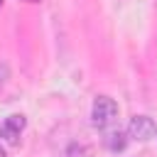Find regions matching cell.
<instances>
[{"mask_svg":"<svg viewBox=\"0 0 157 157\" xmlns=\"http://www.w3.org/2000/svg\"><path fill=\"white\" fill-rule=\"evenodd\" d=\"M115 118H118V105H115V101L108 98V96H98V98L93 101V108H91V123H93V128L105 130V128H110V125L115 123Z\"/></svg>","mask_w":157,"mask_h":157,"instance_id":"cell-1","label":"cell"},{"mask_svg":"<svg viewBox=\"0 0 157 157\" xmlns=\"http://www.w3.org/2000/svg\"><path fill=\"white\" fill-rule=\"evenodd\" d=\"M155 132H157V125H155V120L147 118V115H135V118L130 120V125H128V135H130L132 140H140V142L152 140Z\"/></svg>","mask_w":157,"mask_h":157,"instance_id":"cell-2","label":"cell"},{"mask_svg":"<svg viewBox=\"0 0 157 157\" xmlns=\"http://www.w3.org/2000/svg\"><path fill=\"white\" fill-rule=\"evenodd\" d=\"M25 125H27L25 115L12 113V115H7V118L2 120V125H0V137H5L10 145H17V140H20V135H22Z\"/></svg>","mask_w":157,"mask_h":157,"instance_id":"cell-3","label":"cell"},{"mask_svg":"<svg viewBox=\"0 0 157 157\" xmlns=\"http://www.w3.org/2000/svg\"><path fill=\"white\" fill-rule=\"evenodd\" d=\"M66 157H93V150L83 142H71L66 150Z\"/></svg>","mask_w":157,"mask_h":157,"instance_id":"cell-4","label":"cell"},{"mask_svg":"<svg viewBox=\"0 0 157 157\" xmlns=\"http://www.w3.org/2000/svg\"><path fill=\"white\" fill-rule=\"evenodd\" d=\"M7 78H10V69H7V64L0 61V88L7 83Z\"/></svg>","mask_w":157,"mask_h":157,"instance_id":"cell-5","label":"cell"},{"mask_svg":"<svg viewBox=\"0 0 157 157\" xmlns=\"http://www.w3.org/2000/svg\"><path fill=\"white\" fill-rule=\"evenodd\" d=\"M0 157H7V152H5V147L0 145Z\"/></svg>","mask_w":157,"mask_h":157,"instance_id":"cell-6","label":"cell"},{"mask_svg":"<svg viewBox=\"0 0 157 157\" xmlns=\"http://www.w3.org/2000/svg\"><path fill=\"white\" fill-rule=\"evenodd\" d=\"M0 5H2V0H0Z\"/></svg>","mask_w":157,"mask_h":157,"instance_id":"cell-7","label":"cell"}]
</instances>
